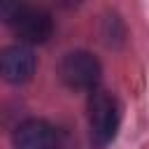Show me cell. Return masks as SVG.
Returning <instances> with one entry per match:
<instances>
[{"instance_id": "obj_1", "label": "cell", "mask_w": 149, "mask_h": 149, "mask_svg": "<svg viewBox=\"0 0 149 149\" xmlns=\"http://www.w3.org/2000/svg\"><path fill=\"white\" fill-rule=\"evenodd\" d=\"M119 100L102 88H93L88 95V128H91V144L95 149H105L119 128Z\"/></svg>"}, {"instance_id": "obj_2", "label": "cell", "mask_w": 149, "mask_h": 149, "mask_svg": "<svg viewBox=\"0 0 149 149\" xmlns=\"http://www.w3.org/2000/svg\"><path fill=\"white\" fill-rule=\"evenodd\" d=\"M9 26L16 33V37L23 40L26 44H42L54 33L51 14L40 9V7H30V5H21L19 14L14 16V21Z\"/></svg>"}, {"instance_id": "obj_3", "label": "cell", "mask_w": 149, "mask_h": 149, "mask_svg": "<svg viewBox=\"0 0 149 149\" xmlns=\"http://www.w3.org/2000/svg\"><path fill=\"white\" fill-rule=\"evenodd\" d=\"M61 79L70 88H95L100 79V63L88 51H70L61 61Z\"/></svg>"}, {"instance_id": "obj_4", "label": "cell", "mask_w": 149, "mask_h": 149, "mask_svg": "<svg viewBox=\"0 0 149 149\" xmlns=\"http://www.w3.org/2000/svg\"><path fill=\"white\" fill-rule=\"evenodd\" d=\"M14 149H61V135L51 123L28 119L14 130Z\"/></svg>"}, {"instance_id": "obj_5", "label": "cell", "mask_w": 149, "mask_h": 149, "mask_svg": "<svg viewBox=\"0 0 149 149\" xmlns=\"http://www.w3.org/2000/svg\"><path fill=\"white\" fill-rule=\"evenodd\" d=\"M35 74V56L23 44H12L0 51V77L9 84H23Z\"/></svg>"}, {"instance_id": "obj_6", "label": "cell", "mask_w": 149, "mask_h": 149, "mask_svg": "<svg viewBox=\"0 0 149 149\" xmlns=\"http://www.w3.org/2000/svg\"><path fill=\"white\" fill-rule=\"evenodd\" d=\"M19 9H21V2H7V0H2L0 2V21L12 23L14 16L19 14Z\"/></svg>"}]
</instances>
